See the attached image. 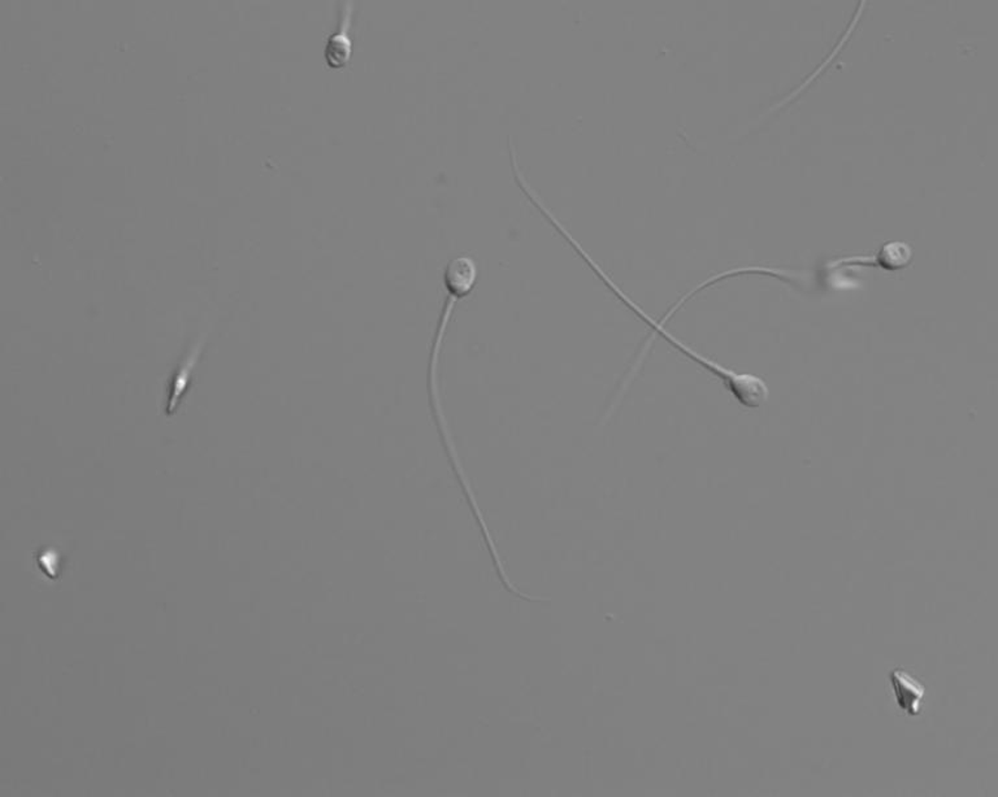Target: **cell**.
<instances>
[{"mask_svg": "<svg viewBox=\"0 0 998 797\" xmlns=\"http://www.w3.org/2000/svg\"><path fill=\"white\" fill-rule=\"evenodd\" d=\"M889 679L892 683L893 696L896 697L902 711L912 715L918 714L924 696V688L904 671H892Z\"/></svg>", "mask_w": 998, "mask_h": 797, "instance_id": "3957f363", "label": "cell"}, {"mask_svg": "<svg viewBox=\"0 0 998 797\" xmlns=\"http://www.w3.org/2000/svg\"><path fill=\"white\" fill-rule=\"evenodd\" d=\"M874 261L875 266H880L888 272H896L909 266L912 261V250L906 243L890 242L880 250Z\"/></svg>", "mask_w": 998, "mask_h": 797, "instance_id": "277c9868", "label": "cell"}, {"mask_svg": "<svg viewBox=\"0 0 998 797\" xmlns=\"http://www.w3.org/2000/svg\"><path fill=\"white\" fill-rule=\"evenodd\" d=\"M200 350H202V342L195 346L194 350L190 352L188 359L185 360V363H183L181 368H180L179 373L176 374L173 385H172L170 403H168L167 407L168 415H171V413L177 408V406H179L180 398L182 397L183 391H185L186 382H188L189 378H190L191 371H193L197 357L199 356Z\"/></svg>", "mask_w": 998, "mask_h": 797, "instance_id": "5b68a950", "label": "cell"}, {"mask_svg": "<svg viewBox=\"0 0 998 797\" xmlns=\"http://www.w3.org/2000/svg\"><path fill=\"white\" fill-rule=\"evenodd\" d=\"M477 267L468 256H459L449 261L445 267L444 281L447 293L455 298H463L471 293L475 287Z\"/></svg>", "mask_w": 998, "mask_h": 797, "instance_id": "7a4b0ae2", "label": "cell"}, {"mask_svg": "<svg viewBox=\"0 0 998 797\" xmlns=\"http://www.w3.org/2000/svg\"><path fill=\"white\" fill-rule=\"evenodd\" d=\"M353 2H343L339 7V24L334 33L328 38L324 57L331 69H343L350 63L353 55V42L350 38V25L353 22Z\"/></svg>", "mask_w": 998, "mask_h": 797, "instance_id": "6da1fadb", "label": "cell"}]
</instances>
